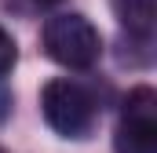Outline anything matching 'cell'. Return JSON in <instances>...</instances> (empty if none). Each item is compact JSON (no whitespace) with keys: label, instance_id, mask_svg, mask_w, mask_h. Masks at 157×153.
Returning <instances> with one entry per match:
<instances>
[{"label":"cell","instance_id":"cell-5","mask_svg":"<svg viewBox=\"0 0 157 153\" xmlns=\"http://www.w3.org/2000/svg\"><path fill=\"white\" fill-rule=\"evenodd\" d=\"M18 62V47H15V37L0 26V76H7Z\"/></svg>","mask_w":157,"mask_h":153},{"label":"cell","instance_id":"cell-6","mask_svg":"<svg viewBox=\"0 0 157 153\" xmlns=\"http://www.w3.org/2000/svg\"><path fill=\"white\" fill-rule=\"evenodd\" d=\"M7 113H11V91H7V88L0 84V124L7 120Z\"/></svg>","mask_w":157,"mask_h":153},{"label":"cell","instance_id":"cell-7","mask_svg":"<svg viewBox=\"0 0 157 153\" xmlns=\"http://www.w3.org/2000/svg\"><path fill=\"white\" fill-rule=\"evenodd\" d=\"M40 4H59V0H40Z\"/></svg>","mask_w":157,"mask_h":153},{"label":"cell","instance_id":"cell-3","mask_svg":"<svg viewBox=\"0 0 157 153\" xmlns=\"http://www.w3.org/2000/svg\"><path fill=\"white\" fill-rule=\"evenodd\" d=\"M117 153H157V95L150 84L128 91L121 106V124L113 135Z\"/></svg>","mask_w":157,"mask_h":153},{"label":"cell","instance_id":"cell-1","mask_svg":"<svg viewBox=\"0 0 157 153\" xmlns=\"http://www.w3.org/2000/svg\"><path fill=\"white\" fill-rule=\"evenodd\" d=\"M44 55L66 69H91L102 55V37L84 15H55L44 22Z\"/></svg>","mask_w":157,"mask_h":153},{"label":"cell","instance_id":"cell-2","mask_svg":"<svg viewBox=\"0 0 157 153\" xmlns=\"http://www.w3.org/2000/svg\"><path fill=\"white\" fill-rule=\"evenodd\" d=\"M40 110L48 128L59 131L62 139H88L95 131V99L77 80H48L40 91Z\"/></svg>","mask_w":157,"mask_h":153},{"label":"cell","instance_id":"cell-4","mask_svg":"<svg viewBox=\"0 0 157 153\" xmlns=\"http://www.w3.org/2000/svg\"><path fill=\"white\" fill-rule=\"evenodd\" d=\"M154 7H157V0H113V15L128 29V37H150Z\"/></svg>","mask_w":157,"mask_h":153}]
</instances>
